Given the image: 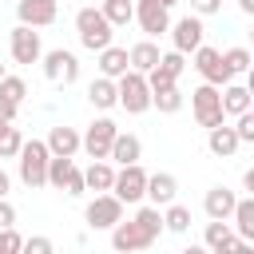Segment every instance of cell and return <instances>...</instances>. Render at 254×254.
<instances>
[{
  "mask_svg": "<svg viewBox=\"0 0 254 254\" xmlns=\"http://www.w3.org/2000/svg\"><path fill=\"white\" fill-rule=\"evenodd\" d=\"M16 159H20V183L24 187H32V190L48 187V159H52V151H48L44 139H24Z\"/></svg>",
  "mask_w": 254,
  "mask_h": 254,
  "instance_id": "6da1fadb",
  "label": "cell"
},
{
  "mask_svg": "<svg viewBox=\"0 0 254 254\" xmlns=\"http://www.w3.org/2000/svg\"><path fill=\"white\" fill-rule=\"evenodd\" d=\"M115 95H119V107H123L127 115H143V111L151 107L147 75H143V71H135V67H127V71L115 79Z\"/></svg>",
  "mask_w": 254,
  "mask_h": 254,
  "instance_id": "7a4b0ae2",
  "label": "cell"
},
{
  "mask_svg": "<svg viewBox=\"0 0 254 254\" xmlns=\"http://www.w3.org/2000/svg\"><path fill=\"white\" fill-rule=\"evenodd\" d=\"M75 32H79V44H83L87 52L107 48L111 36H115V28L107 24V16H103L99 8H79V12H75Z\"/></svg>",
  "mask_w": 254,
  "mask_h": 254,
  "instance_id": "3957f363",
  "label": "cell"
},
{
  "mask_svg": "<svg viewBox=\"0 0 254 254\" xmlns=\"http://www.w3.org/2000/svg\"><path fill=\"white\" fill-rule=\"evenodd\" d=\"M190 111L198 119V127H218L226 115H222V99H218V87L214 83H202L190 91Z\"/></svg>",
  "mask_w": 254,
  "mask_h": 254,
  "instance_id": "277c9868",
  "label": "cell"
},
{
  "mask_svg": "<svg viewBox=\"0 0 254 254\" xmlns=\"http://www.w3.org/2000/svg\"><path fill=\"white\" fill-rule=\"evenodd\" d=\"M83 218H87V226H91V230H111V226L123 218V202H119L111 190H99V194L87 202Z\"/></svg>",
  "mask_w": 254,
  "mask_h": 254,
  "instance_id": "5b68a950",
  "label": "cell"
},
{
  "mask_svg": "<svg viewBox=\"0 0 254 254\" xmlns=\"http://www.w3.org/2000/svg\"><path fill=\"white\" fill-rule=\"evenodd\" d=\"M44 60V75L52 79V83H75L79 79V60H75V52H67V48H52V52H44L40 56Z\"/></svg>",
  "mask_w": 254,
  "mask_h": 254,
  "instance_id": "8992f818",
  "label": "cell"
},
{
  "mask_svg": "<svg viewBox=\"0 0 254 254\" xmlns=\"http://www.w3.org/2000/svg\"><path fill=\"white\" fill-rule=\"evenodd\" d=\"M194 71L202 75V83H214V87H222V83H230L234 75L226 71V64H222V52L218 48H210V44H198L194 52Z\"/></svg>",
  "mask_w": 254,
  "mask_h": 254,
  "instance_id": "52a82bcc",
  "label": "cell"
},
{
  "mask_svg": "<svg viewBox=\"0 0 254 254\" xmlns=\"http://www.w3.org/2000/svg\"><path fill=\"white\" fill-rule=\"evenodd\" d=\"M143 190H147V171L139 163H127L115 171V183H111V194L119 202H143Z\"/></svg>",
  "mask_w": 254,
  "mask_h": 254,
  "instance_id": "ba28073f",
  "label": "cell"
},
{
  "mask_svg": "<svg viewBox=\"0 0 254 254\" xmlns=\"http://www.w3.org/2000/svg\"><path fill=\"white\" fill-rule=\"evenodd\" d=\"M8 52H12V60H16V64H40V56H44L40 32H36V28H28V24H16V28H12V36H8Z\"/></svg>",
  "mask_w": 254,
  "mask_h": 254,
  "instance_id": "9c48e42d",
  "label": "cell"
},
{
  "mask_svg": "<svg viewBox=\"0 0 254 254\" xmlns=\"http://www.w3.org/2000/svg\"><path fill=\"white\" fill-rule=\"evenodd\" d=\"M111 246H115V250H127V254H131V250H147V246H155V234H151L143 222H135V218H131V222L119 218V222L111 226Z\"/></svg>",
  "mask_w": 254,
  "mask_h": 254,
  "instance_id": "30bf717a",
  "label": "cell"
},
{
  "mask_svg": "<svg viewBox=\"0 0 254 254\" xmlns=\"http://www.w3.org/2000/svg\"><path fill=\"white\" fill-rule=\"evenodd\" d=\"M115 131H119V127H115V123H111L107 115H99V119H95V123H91V127H87V131L79 135V147H83V151H87L91 159H107V151H111V139H115Z\"/></svg>",
  "mask_w": 254,
  "mask_h": 254,
  "instance_id": "8fae6325",
  "label": "cell"
},
{
  "mask_svg": "<svg viewBox=\"0 0 254 254\" xmlns=\"http://www.w3.org/2000/svg\"><path fill=\"white\" fill-rule=\"evenodd\" d=\"M135 20L147 36H163L171 28V8H163L159 0H135Z\"/></svg>",
  "mask_w": 254,
  "mask_h": 254,
  "instance_id": "7c38bea8",
  "label": "cell"
},
{
  "mask_svg": "<svg viewBox=\"0 0 254 254\" xmlns=\"http://www.w3.org/2000/svg\"><path fill=\"white\" fill-rule=\"evenodd\" d=\"M56 16H60L56 0H16V20L28 28H48L56 24Z\"/></svg>",
  "mask_w": 254,
  "mask_h": 254,
  "instance_id": "4fadbf2b",
  "label": "cell"
},
{
  "mask_svg": "<svg viewBox=\"0 0 254 254\" xmlns=\"http://www.w3.org/2000/svg\"><path fill=\"white\" fill-rule=\"evenodd\" d=\"M167 32H171V40H175V52L187 56V52H194V48L202 44V32H206V28H202V16H183V20H175Z\"/></svg>",
  "mask_w": 254,
  "mask_h": 254,
  "instance_id": "5bb4252c",
  "label": "cell"
},
{
  "mask_svg": "<svg viewBox=\"0 0 254 254\" xmlns=\"http://www.w3.org/2000/svg\"><path fill=\"white\" fill-rule=\"evenodd\" d=\"M175 194H179V179H175L171 171H155V175H147V190H143V198H151L155 206H167V202H175Z\"/></svg>",
  "mask_w": 254,
  "mask_h": 254,
  "instance_id": "9a60e30c",
  "label": "cell"
},
{
  "mask_svg": "<svg viewBox=\"0 0 254 254\" xmlns=\"http://www.w3.org/2000/svg\"><path fill=\"white\" fill-rule=\"evenodd\" d=\"M107 159H111V163H119V167L139 163V159H143V143H139V135H131V131H115Z\"/></svg>",
  "mask_w": 254,
  "mask_h": 254,
  "instance_id": "2e32d148",
  "label": "cell"
},
{
  "mask_svg": "<svg viewBox=\"0 0 254 254\" xmlns=\"http://www.w3.org/2000/svg\"><path fill=\"white\" fill-rule=\"evenodd\" d=\"M206 147H210V155H218V159H230L242 143H238V135H234V127H226V119L218 123V127H206Z\"/></svg>",
  "mask_w": 254,
  "mask_h": 254,
  "instance_id": "e0dca14e",
  "label": "cell"
},
{
  "mask_svg": "<svg viewBox=\"0 0 254 254\" xmlns=\"http://www.w3.org/2000/svg\"><path fill=\"white\" fill-rule=\"evenodd\" d=\"M234 202H238V194L230 187H210L206 198H202V210H206V218H230Z\"/></svg>",
  "mask_w": 254,
  "mask_h": 254,
  "instance_id": "ac0fdd59",
  "label": "cell"
},
{
  "mask_svg": "<svg viewBox=\"0 0 254 254\" xmlns=\"http://www.w3.org/2000/svg\"><path fill=\"white\" fill-rule=\"evenodd\" d=\"M44 143H48V151H52V155H75V151H79V131H75V127H67V123H56V127L48 131V139H44Z\"/></svg>",
  "mask_w": 254,
  "mask_h": 254,
  "instance_id": "d6986e66",
  "label": "cell"
},
{
  "mask_svg": "<svg viewBox=\"0 0 254 254\" xmlns=\"http://www.w3.org/2000/svg\"><path fill=\"white\" fill-rule=\"evenodd\" d=\"M127 67H131V60H127V48H115V44L99 48V75H107V79H119Z\"/></svg>",
  "mask_w": 254,
  "mask_h": 254,
  "instance_id": "ffe728a7",
  "label": "cell"
},
{
  "mask_svg": "<svg viewBox=\"0 0 254 254\" xmlns=\"http://www.w3.org/2000/svg\"><path fill=\"white\" fill-rule=\"evenodd\" d=\"M218 99H222V115H238V111H246L250 107V87L246 83H222L218 87Z\"/></svg>",
  "mask_w": 254,
  "mask_h": 254,
  "instance_id": "44dd1931",
  "label": "cell"
},
{
  "mask_svg": "<svg viewBox=\"0 0 254 254\" xmlns=\"http://www.w3.org/2000/svg\"><path fill=\"white\" fill-rule=\"evenodd\" d=\"M87 103H91L95 111H107V107H115V103H119V95H115V79H107V75L91 79V83H87Z\"/></svg>",
  "mask_w": 254,
  "mask_h": 254,
  "instance_id": "7402d4cb",
  "label": "cell"
},
{
  "mask_svg": "<svg viewBox=\"0 0 254 254\" xmlns=\"http://www.w3.org/2000/svg\"><path fill=\"white\" fill-rule=\"evenodd\" d=\"M111 183H115V167H111V159H95L87 171H83V187L87 190H111Z\"/></svg>",
  "mask_w": 254,
  "mask_h": 254,
  "instance_id": "603a6c76",
  "label": "cell"
},
{
  "mask_svg": "<svg viewBox=\"0 0 254 254\" xmlns=\"http://www.w3.org/2000/svg\"><path fill=\"white\" fill-rule=\"evenodd\" d=\"M230 222H234L238 238L254 242V198H238V202H234V210H230Z\"/></svg>",
  "mask_w": 254,
  "mask_h": 254,
  "instance_id": "cb8c5ba5",
  "label": "cell"
},
{
  "mask_svg": "<svg viewBox=\"0 0 254 254\" xmlns=\"http://www.w3.org/2000/svg\"><path fill=\"white\" fill-rule=\"evenodd\" d=\"M159 56H163V52H159V44H155V40H139V44L127 52V60H131V67H135V71H151V67L159 64Z\"/></svg>",
  "mask_w": 254,
  "mask_h": 254,
  "instance_id": "d4e9b609",
  "label": "cell"
},
{
  "mask_svg": "<svg viewBox=\"0 0 254 254\" xmlns=\"http://www.w3.org/2000/svg\"><path fill=\"white\" fill-rule=\"evenodd\" d=\"M99 12L107 16V24H111V28H127V24L135 20V0H103V4H99Z\"/></svg>",
  "mask_w": 254,
  "mask_h": 254,
  "instance_id": "484cf974",
  "label": "cell"
},
{
  "mask_svg": "<svg viewBox=\"0 0 254 254\" xmlns=\"http://www.w3.org/2000/svg\"><path fill=\"white\" fill-rule=\"evenodd\" d=\"M163 230H171V234H187V230H190V206H183V202H167V210H163Z\"/></svg>",
  "mask_w": 254,
  "mask_h": 254,
  "instance_id": "4316f807",
  "label": "cell"
},
{
  "mask_svg": "<svg viewBox=\"0 0 254 254\" xmlns=\"http://www.w3.org/2000/svg\"><path fill=\"white\" fill-rule=\"evenodd\" d=\"M71 155H52L48 159V187H56V190H64V183H67V175H71Z\"/></svg>",
  "mask_w": 254,
  "mask_h": 254,
  "instance_id": "83f0119b",
  "label": "cell"
},
{
  "mask_svg": "<svg viewBox=\"0 0 254 254\" xmlns=\"http://www.w3.org/2000/svg\"><path fill=\"white\" fill-rule=\"evenodd\" d=\"M151 107H159L163 115H175V111L183 107V91H179V83H175V87H163V91H151Z\"/></svg>",
  "mask_w": 254,
  "mask_h": 254,
  "instance_id": "f1b7e54d",
  "label": "cell"
},
{
  "mask_svg": "<svg viewBox=\"0 0 254 254\" xmlns=\"http://www.w3.org/2000/svg\"><path fill=\"white\" fill-rule=\"evenodd\" d=\"M222 64H226V71H230V75H242V71H250V64H254V60H250V52H246V48H226V52H222Z\"/></svg>",
  "mask_w": 254,
  "mask_h": 254,
  "instance_id": "f546056e",
  "label": "cell"
},
{
  "mask_svg": "<svg viewBox=\"0 0 254 254\" xmlns=\"http://www.w3.org/2000/svg\"><path fill=\"white\" fill-rule=\"evenodd\" d=\"M20 143H24V135H20V127H12V123H4V127H0V159H16V151H20Z\"/></svg>",
  "mask_w": 254,
  "mask_h": 254,
  "instance_id": "4dcf8cb0",
  "label": "cell"
},
{
  "mask_svg": "<svg viewBox=\"0 0 254 254\" xmlns=\"http://www.w3.org/2000/svg\"><path fill=\"white\" fill-rule=\"evenodd\" d=\"M0 95H4V99H12V103H24L28 83H24L20 75H4V79H0Z\"/></svg>",
  "mask_w": 254,
  "mask_h": 254,
  "instance_id": "1f68e13d",
  "label": "cell"
},
{
  "mask_svg": "<svg viewBox=\"0 0 254 254\" xmlns=\"http://www.w3.org/2000/svg\"><path fill=\"white\" fill-rule=\"evenodd\" d=\"M234 119H238V123H234V135H238V143H254V111L246 107V111H238Z\"/></svg>",
  "mask_w": 254,
  "mask_h": 254,
  "instance_id": "d6a6232c",
  "label": "cell"
},
{
  "mask_svg": "<svg viewBox=\"0 0 254 254\" xmlns=\"http://www.w3.org/2000/svg\"><path fill=\"white\" fill-rule=\"evenodd\" d=\"M16 250H24V238L16 234V226H4L0 230V254H16Z\"/></svg>",
  "mask_w": 254,
  "mask_h": 254,
  "instance_id": "836d02e7",
  "label": "cell"
},
{
  "mask_svg": "<svg viewBox=\"0 0 254 254\" xmlns=\"http://www.w3.org/2000/svg\"><path fill=\"white\" fill-rule=\"evenodd\" d=\"M87 187H83V171L79 167H71V175H67V183H64V194H71V198H79Z\"/></svg>",
  "mask_w": 254,
  "mask_h": 254,
  "instance_id": "e575fe53",
  "label": "cell"
},
{
  "mask_svg": "<svg viewBox=\"0 0 254 254\" xmlns=\"http://www.w3.org/2000/svg\"><path fill=\"white\" fill-rule=\"evenodd\" d=\"M190 12L194 16H214V12H222V0H190Z\"/></svg>",
  "mask_w": 254,
  "mask_h": 254,
  "instance_id": "d590c367",
  "label": "cell"
},
{
  "mask_svg": "<svg viewBox=\"0 0 254 254\" xmlns=\"http://www.w3.org/2000/svg\"><path fill=\"white\" fill-rule=\"evenodd\" d=\"M24 250L28 254H52V238H40V234L36 238H24Z\"/></svg>",
  "mask_w": 254,
  "mask_h": 254,
  "instance_id": "8d00e7d4",
  "label": "cell"
},
{
  "mask_svg": "<svg viewBox=\"0 0 254 254\" xmlns=\"http://www.w3.org/2000/svg\"><path fill=\"white\" fill-rule=\"evenodd\" d=\"M4 226H16V206L8 202V198H0V230Z\"/></svg>",
  "mask_w": 254,
  "mask_h": 254,
  "instance_id": "74e56055",
  "label": "cell"
},
{
  "mask_svg": "<svg viewBox=\"0 0 254 254\" xmlns=\"http://www.w3.org/2000/svg\"><path fill=\"white\" fill-rule=\"evenodd\" d=\"M16 111H20V103H12V99H4V95H0V119H4V123H12V119H16Z\"/></svg>",
  "mask_w": 254,
  "mask_h": 254,
  "instance_id": "f35d334b",
  "label": "cell"
},
{
  "mask_svg": "<svg viewBox=\"0 0 254 254\" xmlns=\"http://www.w3.org/2000/svg\"><path fill=\"white\" fill-rule=\"evenodd\" d=\"M8 187H12V179H8V171L0 167V198H8Z\"/></svg>",
  "mask_w": 254,
  "mask_h": 254,
  "instance_id": "ab89813d",
  "label": "cell"
},
{
  "mask_svg": "<svg viewBox=\"0 0 254 254\" xmlns=\"http://www.w3.org/2000/svg\"><path fill=\"white\" fill-rule=\"evenodd\" d=\"M238 8H242V16H254V0H238Z\"/></svg>",
  "mask_w": 254,
  "mask_h": 254,
  "instance_id": "60d3db41",
  "label": "cell"
},
{
  "mask_svg": "<svg viewBox=\"0 0 254 254\" xmlns=\"http://www.w3.org/2000/svg\"><path fill=\"white\" fill-rule=\"evenodd\" d=\"M159 4H163V8H175V4H179V0H159Z\"/></svg>",
  "mask_w": 254,
  "mask_h": 254,
  "instance_id": "b9f144b4",
  "label": "cell"
},
{
  "mask_svg": "<svg viewBox=\"0 0 254 254\" xmlns=\"http://www.w3.org/2000/svg\"><path fill=\"white\" fill-rule=\"evenodd\" d=\"M4 75H8V71H4V64H0V79H4Z\"/></svg>",
  "mask_w": 254,
  "mask_h": 254,
  "instance_id": "7bdbcfd3",
  "label": "cell"
}]
</instances>
